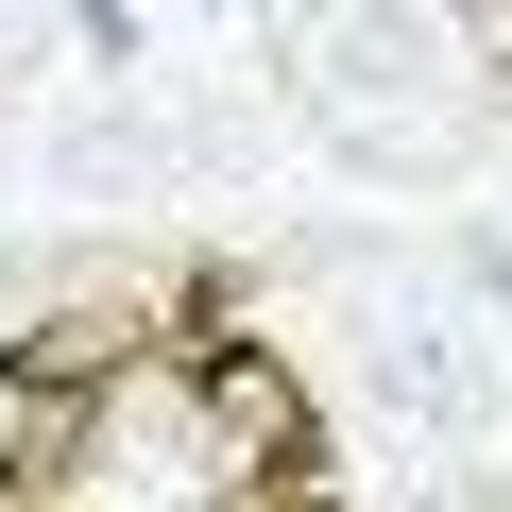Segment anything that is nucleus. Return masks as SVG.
<instances>
[{
	"label": "nucleus",
	"instance_id": "nucleus-1",
	"mask_svg": "<svg viewBox=\"0 0 512 512\" xmlns=\"http://www.w3.org/2000/svg\"><path fill=\"white\" fill-rule=\"evenodd\" d=\"M427 52H444V35H427V18H342V35H308V69H325V86H342V103H393V86H410V69H427Z\"/></svg>",
	"mask_w": 512,
	"mask_h": 512
},
{
	"label": "nucleus",
	"instance_id": "nucleus-2",
	"mask_svg": "<svg viewBox=\"0 0 512 512\" xmlns=\"http://www.w3.org/2000/svg\"><path fill=\"white\" fill-rule=\"evenodd\" d=\"M205 410H222L256 461H308V393H291L274 359H222V376H205Z\"/></svg>",
	"mask_w": 512,
	"mask_h": 512
},
{
	"label": "nucleus",
	"instance_id": "nucleus-3",
	"mask_svg": "<svg viewBox=\"0 0 512 512\" xmlns=\"http://www.w3.org/2000/svg\"><path fill=\"white\" fill-rule=\"evenodd\" d=\"M444 512H478V495H444Z\"/></svg>",
	"mask_w": 512,
	"mask_h": 512
}]
</instances>
